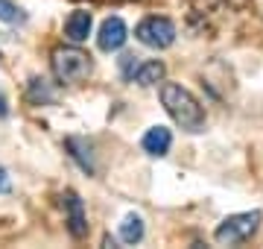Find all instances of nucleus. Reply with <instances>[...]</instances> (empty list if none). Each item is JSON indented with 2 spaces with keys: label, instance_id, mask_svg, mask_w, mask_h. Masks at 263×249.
I'll return each mask as SVG.
<instances>
[{
  "label": "nucleus",
  "instance_id": "6",
  "mask_svg": "<svg viewBox=\"0 0 263 249\" xmlns=\"http://www.w3.org/2000/svg\"><path fill=\"white\" fill-rule=\"evenodd\" d=\"M62 205H65V211H67V229H70V235H73V238H85L88 223H85V205H82V200H79V193L65 191Z\"/></svg>",
  "mask_w": 263,
  "mask_h": 249
},
{
  "label": "nucleus",
  "instance_id": "12",
  "mask_svg": "<svg viewBox=\"0 0 263 249\" xmlns=\"http://www.w3.org/2000/svg\"><path fill=\"white\" fill-rule=\"evenodd\" d=\"M29 100L32 103H50L53 100V91H50L47 79H41V77L29 79Z\"/></svg>",
  "mask_w": 263,
  "mask_h": 249
},
{
  "label": "nucleus",
  "instance_id": "4",
  "mask_svg": "<svg viewBox=\"0 0 263 249\" xmlns=\"http://www.w3.org/2000/svg\"><path fill=\"white\" fill-rule=\"evenodd\" d=\"M135 35L141 44L152 50H167L173 41H176V24L170 18H158V15H152V18H143L135 29Z\"/></svg>",
  "mask_w": 263,
  "mask_h": 249
},
{
  "label": "nucleus",
  "instance_id": "7",
  "mask_svg": "<svg viewBox=\"0 0 263 249\" xmlns=\"http://www.w3.org/2000/svg\"><path fill=\"white\" fill-rule=\"evenodd\" d=\"M170 144H173V132H170L167 126H152V129H146V135H143V141H141L143 153L155 155V158L167 155Z\"/></svg>",
  "mask_w": 263,
  "mask_h": 249
},
{
  "label": "nucleus",
  "instance_id": "1",
  "mask_svg": "<svg viewBox=\"0 0 263 249\" xmlns=\"http://www.w3.org/2000/svg\"><path fill=\"white\" fill-rule=\"evenodd\" d=\"M161 103L170 112V117L184 129V132H202L205 129V112L187 88L176 85V82H167L161 88Z\"/></svg>",
  "mask_w": 263,
  "mask_h": 249
},
{
  "label": "nucleus",
  "instance_id": "11",
  "mask_svg": "<svg viewBox=\"0 0 263 249\" xmlns=\"http://www.w3.org/2000/svg\"><path fill=\"white\" fill-rule=\"evenodd\" d=\"M143 238V220L138 214H126L120 223V240L123 243H138Z\"/></svg>",
  "mask_w": 263,
  "mask_h": 249
},
{
  "label": "nucleus",
  "instance_id": "10",
  "mask_svg": "<svg viewBox=\"0 0 263 249\" xmlns=\"http://www.w3.org/2000/svg\"><path fill=\"white\" fill-rule=\"evenodd\" d=\"M67 150L73 155V162L79 164L88 176L94 173V155H91V144H88L85 138H67Z\"/></svg>",
  "mask_w": 263,
  "mask_h": 249
},
{
  "label": "nucleus",
  "instance_id": "15",
  "mask_svg": "<svg viewBox=\"0 0 263 249\" xmlns=\"http://www.w3.org/2000/svg\"><path fill=\"white\" fill-rule=\"evenodd\" d=\"M12 188V182H9V173H6V167L0 164V193H6Z\"/></svg>",
  "mask_w": 263,
  "mask_h": 249
},
{
  "label": "nucleus",
  "instance_id": "16",
  "mask_svg": "<svg viewBox=\"0 0 263 249\" xmlns=\"http://www.w3.org/2000/svg\"><path fill=\"white\" fill-rule=\"evenodd\" d=\"M9 115V105H6V97L0 94V117H6Z\"/></svg>",
  "mask_w": 263,
  "mask_h": 249
},
{
  "label": "nucleus",
  "instance_id": "8",
  "mask_svg": "<svg viewBox=\"0 0 263 249\" xmlns=\"http://www.w3.org/2000/svg\"><path fill=\"white\" fill-rule=\"evenodd\" d=\"M91 27H94L91 12L76 9L73 15L67 18V24H65V35L73 41V44H79V41H88V35H91Z\"/></svg>",
  "mask_w": 263,
  "mask_h": 249
},
{
  "label": "nucleus",
  "instance_id": "3",
  "mask_svg": "<svg viewBox=\"0 0 263 249\" xmlns=\"http://www.w3.org/2000/svg\"><path fill=\"white\" fill-rule=\"evenodd\" d=\"M260 211H243V214H231V217H226V220L216 226L214 238L216 243H243V240H249L254 235V232L260 229Z\"/></svg>",
  "mask_w": 263,
  "mask_h": 249
},
{
  "label": "nucleus",
  "instance_id": "9",
  "mask_svg": "<svg viewBox=\"0 0 263 249\" xmlns=\"http://www.w3.org/2000/svg\"><path fill=\"white\" fill-rule=\"evenodd\" d=\"M164 74H167L164 62L152 59V62H143V65H138V70H135V79H132V82H138V85L149 88V85H155V82H161V79H164Z\"/></svg>",
  "mask_w": 263,
  "mask_h": 249
},
{
  "label": "nucleus",
  "instance_id": "2",
  "mask_svg": "<svg viewBox=\"0 0 263 249\" xmlns=\"http://www.w3.org/2000/svg\"><path fill=\"white\" fill-rule=\"evenodd\" d=\"M91 70H94V62L79 47H59L53 53V74L62 82H70V85L73 82H82V79H88Z\"/></svg>",
  "mask_w": 263,
  "mask_h": 249
},
{
  "label": "nucleus",
  "instance_id": "14",
  "mask_svg": "<svg viewBox=\"0 0 263 249\" xmlns=\"http://www.w3.org/2000/svg\"><path fill=\"white\" fill-rule=\"evenodd\" d=\"M120 65H123V77H126V79H135V70H138V65H135V56H123Z\"/></svg>",
  "mask_w": 263,
  "mask_h": 249
},
{
  "label": "nucleus",
  "instance_id": "5",
  "mask_svg": "<svg viewBox=\"0 0 263 249\" xmlns=\"http://www.w3.org/2000/svg\"><path fill=\"white\" fill-rule=\"evenodd\" d=\"M129 39V29H126V21L123 18H105L103 27H100V35H97V47L105 50V53H114V50H120Z\"/></svg>",
  "mask_w": 263,
  "mask_h": 249
},
{
  "label": "nucleus",
  "instance_id": "13",
  "mask_svg": "<svg viewBox=\"0 0 263 249\" xmlns=\"http://www.w3.org/2000/svg\"><path fill=\"white\" fill-rule=\"evenodd\" d=\"M0 21H3V24H24L27 15H24L12 0H0Z\"/></svg>",
  "mask_w": 263,
  "mask_h": 249
}]
</instances>
